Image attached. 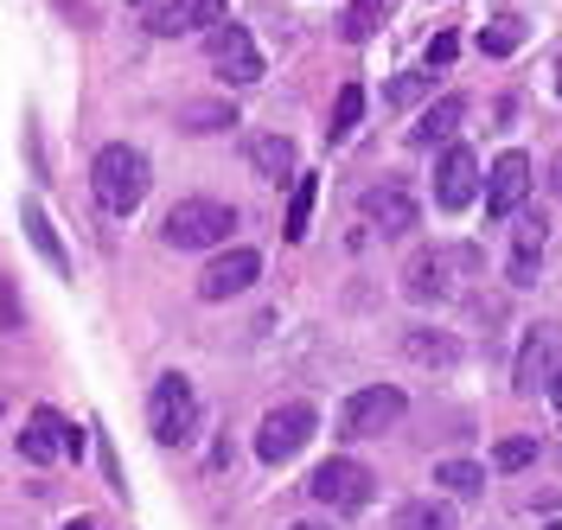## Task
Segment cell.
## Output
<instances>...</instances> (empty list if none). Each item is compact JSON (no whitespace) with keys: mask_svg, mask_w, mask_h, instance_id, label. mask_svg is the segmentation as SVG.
<instances>
[{"mask_svg":"<svg viewBox=\"0 0 562 530\" xmlns=\"http://www.w3.org/2000/svg\"><path fill=\"white\" fill-rule=\"evenodd\" d=\"M147 154L128 142H109L97 160H90V192H97V205H103L109 217H128L147 199Z\"/></svg>","mask_w":562,"mask_h":530,"instance_id":"cell-1","label":"cell"},{"mask_svg":"<svg viewBox=\"0 0 562 530\" xmlns=\"http://www.w3.org/2000/svg\"><path fill=\"white\" fill-rule=\"evenodd\" d=\"M384 7L390 0H351V13H346V38L358 45V38H371L378 33V20H384Z\"/></svg>","mask_w":562,"mask_h":530,"instance_id":"cell-29","label":"cell"},{"mask_svg":"<svg viewBox=\"0 0 562 530\" xmlns=\"http://www.w3.org/2000/svg\"><path fill=\"white\" fill-rule=\"evenodd\" d=\"M454 52H460V38H454V33H435V38H428V71L454 65Z\"/></svg>","mask_w":562,"mask_h":530,"instance_id":"cell-30","label":"cell"},{"mask_svg":"<svg viewBox=\"0 0 562 530\" xmlns=\"http://www.w3.org/2000/svg\"><path fill=\"white\" fill-rule=\"evenodd\" d=\"M211 26H224V0H167V7H154V20H147L154 38L211 33Z\"/></svg>","mask_w":562,"mask_h":530,"instance_id":"cell-11","label":"cell"},{"mask_svg":"<svg viewBox=\"0 0 562 530\" xmlns=\"http://www.w3.org/2000/svg\"><path fill=\"white\" fill-rule=\"evenodd\" d=\"M314 409L307 403H281V409H269L262 416V428H256V454L269 460V466H281V460H294L307 441H314Z\"/></svg>","mask_w":562,"mask_h":530,"instance_id":"cell-4","label":"cell"},{"mask_svg":"<svg viewBox=\"0 0 562 530\" xmlns=\"http://www.w3.org/2000/svg\"><path fill=\"white\" fill-rule=\"evenodd\" d=\"M403 352L416 358V364H460V339H448V332H428V326H416V332L403 339Z\"/></svg>","mask_w":562,"mask_h":530,"instance_id":"cell-19","label":"cell"},{"mask_svg":"<svg viewBox=\"0 0 562 530\" xmlns=\"http://www.w3.org/2000/svg\"><path fill=\"white\" fill-rule=\"evenodd\" d=\"M205 58L224 83H256V77H262V52H256V38H249L237 20H224V26L205 33Z\"/></svg>","mask_w":562,"mask_h":530,"instance_id":"cell-6","label":"cell"},{"mask_svg":"<svg viewBox=\"0 0 562 530\" xmlns=\"http://www.w3.org/2000/svg\"><path fill=\"white\" fill-rule=\"evenodd\" d=\"M249 167L262 179H301L294 173V142H288V135H256V142H249Z\"/></svg>","mask_w":562,"mask_h":530,"instance_id":"cell-17","label":"cell"},{"mask_svg":"<svg viewBox=\"0 0 562 530\" xmlns=\"http://www.w3.org/2000/svg\"><path fill=\"white\" fill-rule=\"evenodd\" d=\"M314 199H319V179L301 173V179H294V192H288V224H281V237H288V244H301V237H307V224H314Z\"/></svg>","mask_w":562,"mask_h":530,"instance_id":"cell-18","label":"cell"},{"mask_svg":"<svg viewBox=\"0 0 562 530\" xmlns=\"http://www.w3.org/2000/svg\"><path fill=\"white\" fill-rule=\"evenodd\" d=\"M364 224L384 230V237H403V230H416V199L403 185H371L364 192Z\"/></svg>","mask_w":562,"mask_h":530,"instance_id":"cell-13","label":"cell"},{"mask_svg":"<svg viewBox=\"0 0 562 530\" xmlns=\"http://www.w3.org/2000/svg\"><path fill=\"white\" fill-rule=\"evenodd\" d=\"M435 90V71H403V77H390L384 83V109H409V103H422Z\"/></svg>","mask_w":562,"mask_h":530,"instance_id":"cell-25","label":"cell"},{"mask_svg":"<svg viewBox=\"0 0 562 530\" xmlns=\"http://www.w3.org/2000/svg\"><path fill=\"white\" fill-rule=\"evenodd\" d=\"M65 416L58 409H33L26 416V428H20V454L33 460V466H52V460L65 454Z\"/></svg>","mask_w":562,"mask_h":530,"instance_id":"cell-14","label":"cell"},{"mask_svg":"<svg viewBox=\"0 0 562 530\" xmlns=\"http://www.w3.org/2000/svg\"><path fill=\"white\" fill-rule=\"evenodd\" d=\"M294 530H319V525H294Z\"/></svg>","mask_w":562,"mask_h":530,"instance_id":"cell-34","label":"cell"},{"mask_svg":"<svg viewBox=\"0 0 562 530\" xmlns=\"http://www.w3.org/2000/svg\"><path fill=\"white\" fill-rule=\"evenodd\" d=\"M358 115H364V90L346 83V90H339V103H333V122H326V142H346L351 128H358Z\"/></svg>","mask_w":562,"mask_h":530,"instance_id":"cell-27","label":"cell"},{"mask_svg":"<svg viewBox=\"0 0 562 530\" xmlns=\"http://www.w3.org/2000/svg\"><path fill=\"white\" fill-rule=\"evenodd\" d=\"M473 199H480V154L448 142L441 160H435V205H441V212H467Z\"/></svg>","mask_w":562,"mask_h":530,"instance_id":"cell-7","label":"cell"},{"mask_svg":"<svg viewBox=\"0 0 562 530\" xmlns=\"http://www.w3.org/2000/svg\"><path fill=\"white\" fill-rule=\"evenodd\" d=\"M65 530H97V525H90V518H70V525Z\"/></svg>","mask_w":562,"mask_h":530,"instance_id":"cell-33","label":"cell"},{"mask_svg":"<svg viewBox=\"0 0 562 530\" xmlns=\"http://www.w3.org/2000/svg\"><path fill=\"white\" fill-rule=\"evenodd\" d=\"M543 217H525L518 224V244H512V287H530L537 282V262H543Z\"/></svg>","mask_w":562,"mask_h":530,"instance_id":"cell-16","label":"cell"},{"mask_svg":"<svg viewBox=\"0 0 562 530\" xmlns=\"http://www.w3.org/2000/svg\"><path fill=\"white\" fill-rule=\"evenodd\" d=\"M147 428H154L160 448H186L199 435V396H192V384L179 371H167L154 384V396H147Z\"/></svg>","mask_w":562,"mask_h":530,"instance_id":"cell-3","label":"cell"},{"mask_svg":"<svg viewBox=\"0 0 562 530\" xmlns=\"http://www.w3.org/2000/svg\"><path fill=\"white\" fill-rule=\"evenodd\" d=\"M467 122V97H441V103H428L416 128H409V142L416 147H435V142H454V128Z\"/></svg>","mask_w":562,"mask_h":530,"instance_id":"cell-15","label":"cell"},{"mask_svg":"<svg viewBox=\"0 0 562 530\" xmlns=\"http://www.w3.org/2000/svg\"><path fill=\"white\" fill-rule=\"evenodd\" d=\"M518 45H525V20H518V13H505V20H492L486 33H480V52H486V58H512Z\"/></svg>","mask_w":562,"mask_h":530,"instance_id":"cell-24","label":"cell"},{"mask_svg":"<svg viewBox=\"0 0 562 530\" xmlns=\"http://www.w3.org/2000/svg\"><path fill=\"white\" fill-rule=\"evenodd\" d=\"M435 486L454 493V498H473L486 486V466H473V460H441V466H435Z\"/></svg>","mask_w":562,"mask_h":530,"instance_id":"cell-23","label":"cell"},{"mask_svg":"<svg viewBox=\"0 0 562 530\" xmlns=\"http://www.w3.org/2000/svg\"><path fill=\"white\" fill-rule=\"evenodd\" d=\"M557 326H530L525 346H518V364H512V390L518 396H537V390H550V377H557Z\"/></svg>","mask_w":562,"mask_h":530,"instance_id":"cell-9","label":"cell"},{"mask_svg":"<svg viewBox=\"0 0 562 530\" xmlns=\"http://www.w3.org/2000/svg\"><path fill=\"white\" fill-rule=\"evenodd\" d=\"M550 192H557V199H562V154H557V160H550Z\"/></svg>","mask_w":562,"mask_h":530,"instance_id":"cell-31","label":"cell"},{"mask_svg":"<svg viewBox=\"0 0 562 530\" xmlns=\"http://www.w3.org/2000/svg\"><path fill=\"white\" fill-rule=\"evenodd\" d=\"M231 230H237V205H224V199H179L160 224V237L173 249H217L231 244Z\"/></svg>","mask_w":562,"mask_h":530,"instance_id":"cell-2","label":"cell"},{"mask_svg":"<svg viewBox=\"0 0 562 530\" xmlns=\"http://www.w3.org/2000/svg\"><path fill=\"white\" fill-rule=\"evenodd\" d=\"M231 122H237V109H231V103H186V109H179V128H192V135L231 128Z\"/></svg>","mask_w":562,"mask_h":530,"instance_id":"cell-26","label":"cell"},{"mask_svg":"<svg viewBox=\"0 0 562 530\" xmlns=\"http://www.w3.org/2000/svg\"><path fill=\"white\" fill-rule=\"evenodd\" d=\"M26 237L38 244V256L58 269V275H70V256H65V244H58V230H52V217H45V205H26Z\"/></svg>","mask_w":562,"mask_h":530,"instance_id":"cell-21","label":"cell"},{"mask_svg":"<svg viewBox=\"0 0 562 530\" xmlns=\"http://www.w3.org/2000/svg\"><path fill=\"white\" fill-rule=\"evenodd\" d=\"M256 275H262V256L256 249H231V256H217L205 275H199V294L205 301H231V294L256 287Z\"/></svg>","mask_w":562,"mask_h":530,"instance_id":"cell-12","label":"cell"},{"mask_svg":"<svg viewBox=\"0 0 562 530\" xmlns=\"http://www.w3.org/2000/svg\"><path fill=\"white\" fill-rule=\"evenodd\" d=\"M403 409H409V396L396 384H371V390H358V396H346V409H339V435H384V428L403 422Z\"/></svg>","mask_w":562,"mask_h":530,"instance_id":"cell-5","label":"cell"},{"mask_svg":"<svg viewBox=\"0 0 562 530\" xmlns=\"http://www.w3.org/2000/svg\"><path fill=\"white\" fill-rule=\"evenodd\" d=\"M530 192V160L525 154H498L486 173V217L498 224V217H518V205H525Z\"/></svg>","mask_w":562,"mask_h":530,"instance_id":"cell-10","label":"cell"},{"mask_svg":"<svg viewBox=\"0 0 562 530\" xmlns=\"http://www.w3.org/2000/svg\"><path fill=\"white\" fill-rule=\"evenodd\" d=\"M307 493H314L319 505H333V511H364V505H371V466H358V460H326V466H314Z\"/></svg>","mask_w":562,"mask_h":530,"instance_id":"cell-8","label":"cell"},{"mask_svg":"<svg viewBox=\"0 0 562 530\" xmlns=\"http://www.w3.org/2000/svg\"><path fill=\"white\" fill-rule=\"evenodd\" d=\"M390 530H454V518H448V505H435V498H409V505H396Z\"/></svg>","mask_w":562,"mask_h":530,"instance_id":"cell-20","label":"cell"},{"mask_svg":"<svg viewBox=\"0 0 562 530\" xmlns=\"http://www.w3.org/2000/svg\"><path fill=\"white\" fill-rule=\"evenodd\" d=\"M550 403H557V416H562V364H557V377H550Z\"/></svg>","mask_w":562,"mask_h":530,"instance_id":"cell-32","label":"cell"},{"mask_svg":"<svg viewBox=\"0 0 562 530\" xmlns=\"http://www.w3.org/2000/svg\"><path fill=\"white\" fill-rule=\"evenodd\" d=\"M530 460H537V441H530V435H505V441L492 448V466H498V473H518Z\"/></svg>","mask_w":562,"mask_h":530,"instance_id":"cell-28","label":"cell"},{"mask_svg":"<svg viewBox=\"0 0 562 530\" xmlns=\"http://www.w3.org/2000/svg\"><path fill=\"white\" fill-rule=\"evenodd\" d=\"M409 294H416V301H448V294H454L448 262H441V256H422L416 269H409Z\"/></svg>","mask_w":562,"mask_h":530,"instance_id":"cell-22","label":"cell"},{"mask_svg":"<svg viewBox=\"0 0 562 530\" xmlns=\"http://www.w3.org/2000/svg\"><path fill=\"white\" fill-rule=\"evenodd\" d=\"M128 7H147V0H128Z\"/></svg>","mask_w":562,"mask_h":530,"instance_id":"cell-35","label":"cell"}]
</instances>
